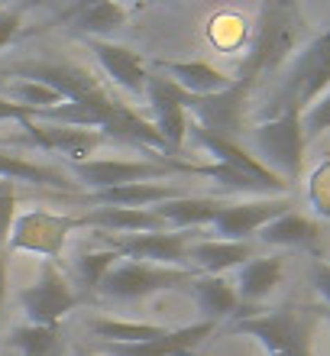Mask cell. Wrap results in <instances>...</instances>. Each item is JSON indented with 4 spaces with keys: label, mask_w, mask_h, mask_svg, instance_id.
Masks as SVG:
<instances>
[{
    "label": "cell",
    "mask_w": 330,
    "mask_h": 356,
    "mask_svg": "<svg viewBox=\"0 0 330 356\" xmlns=\"http://www.w3.org/2000/svg\"><path fill=\"white\" fill-rule=\"evenodd\" d=\"M33 140L49 152L68 156L72 162H85L94 156V149L104 143V136L97 130H78V127H58V123H42V120H26L19 123Z\"/></svg>",
    "instance_id": "obj_13"
},
{
    "label": "cell",
    "mask_w": 330,
    "mask_h": 356,
    "mask_svg": "<svg viewBox=\"0 0 330 356\" xmlns=\"http://www.w3.org/2000/svg\"><path fill=\"white\" fill-rule=\"evenodd\" d=\"M321 311L308 305H282L265 314H246L233 321V334L256 337L269 356H314L311 340Z\"/></svg>",
    "instance_id": "obj_2"
},
{
    "label": "cell",
    "mask_w": 330,
    "mask_h": 356,
    "mask_svg": "<svg viewBox=\"0 0 330 356\" xmlns=\"http://www.w3.org/2000/svg\"><path fill=\"white\" fill-rule=\"evenodd\" d=\"M308 197H311V204L317 207V214L330 217V162H324L321 169L311 175V185H308Z\"/></svg>",
    "instance_id": "obj_30"
},
{
    "label": "cell",
    "mask_w": 330,
    "mask_h": 356,
    "mask_svg": "<svg viewBox=\"0 0 330 356\" xmlns=\"http://www.w3.org/2000/svg\"><path fill=\"white\" fill-rule=\"evenodd\" d=\"M104 240L107 250L120 253L123 259H136V263L152 266H172V269H188L185 266V250H188L191 236L185 230H159V234H130V236H113L97 234Z\"/></svg>",
    "instance_id": "obj_9"
},
{
    "label": "cell",
    "mask_w": 330,
    "mask_h": 356,
    "mask_svg": "<svg viewBox=\"0 0 330 356\" xmlns=\"http://www.w3.org/2000/svg\"><path fill=\"white\" fill-rule=\"evenodd\" d=\"M172 197H181V191L175 185L140 181V185H120V188H107V191H94L91 201L101 207H156L172 201Z\"/></svg>",
    "instance_id": "obj_24"
},
{
    "label": "cell",
    "mask_w": 330,
    "mask_h": 356,
    "mask_svg": "<svg viewBox=\"0 0 330 356\" xmlns=\"http://www.w3.org/2000/svg\"><path fill=\"white\" fill-rule=\"evenodd\" d=\"M19 23H23V10L19 7H0V49L10 46V39L19 33Z\"/></svg>",
    "instance_id": "obj_32"
},
{
    "label": "cell",
    "mask_w": 330,
    "mask_h": 356,
    "mask_svg": "<svg viewBox=\"0 0 330 356\" xmlns=\"http://www.w3.org/2000/svg\"><path fill=\"white\" fill-rule=\"evenodd\" d=\"M85 42H88V49L94 52V58L101 62V68H104L107 78H110L117 88H123V91H130V94L146 91V78H149V72H146L142 58L136 56L133 49L117 46V42H107V39H85Z\"/></svg>",
    "instance_id": "obj_15"
},
{
    "label": "cell",
    "mask_w": 330,
    "mask_h": 356,
    "mask_svg": "<svg viewBox=\"0 0 330 356\" xmlns=\"http://www.w3.org/2000/svg\"><path fill=\"white\" fill-rule=\"evenodd\" d=\"M130 10L120 7V3H110V0H85V3H75L62 13V23H65L72 33L85 39H107L110 33L126 23Z\"/></svg>",
    "instance_id": "obj_16"
},
{
    "label": "cell",
    "mask_w": 330,
    "mask_h": 356,
    "mask_svg": "<svg viewBox=\"0 0 330 356\" xmlns=\"http://www.w3.org/2000/svg\"><path fill=\"white\" fill-rule=\"evenodd\" d=\"M285 211H292L288 197H256V201L220 204L211 230L217 234V240H226V243H249V236H256L269 220L282 217Z\"/></svg>",
    "instance_id": "obj_10"
},
{
    "label": "cell",
    "mask_w": 330,
    "mask_h": 356,
    "mask_svg": "<svg viewBox=\"0 0 330 356\" xmlns=\"http://www.w3.org/2000/svg\"><path fill=\"white\" fill-rule=\"evenodd\" d=\"M10 91H13L17 104L33 107V111H49V107L65 104L58 91H52V88H46V85H36V81H13V85H10Z\"/></svg>",
    "instance_id": "obj_28"
},
{
    "label": "cell",
    "mask_w": 330,
    "mask_h": 356,
    "mask_svg": "<svg viewBox=\"0 0 330 356\" xmlns=\"http://www.w3.org/2000/svg\"><path fill=\"white\" fill-rule=\"evenodd\" d=\"M0 181L7 185H36V188H56V191H75L78 181L72 175H65L62 169H52V165H42V162L23 159V156H13V152L0 149Z\"/></svg>",
    "instance_id": "obj_20"
},
{
    "label": "cell",
    "mask_w": 330,
    "mask_h": 356,
    "mask_svg": "<svg viewBox=\"0 0 330 356\" xmlns=\"http://www.w3.org/2000/svg\"><path fill=\"white\" fill-rule=\"evenodd\" d=\"M285 275V266H282V256H263V259H249L246 266H240L236 269V298H240V305H246V308H253V305H259L263 298H269L275 291V285L282 282Z\"/></svg>",
    "instance_id": "obj_19"
},
{
    "label": "cell",
    "mask_w": 330,
    "mask_h": 356,
    "mask_svg": "<svg viewBox=\"0 0 330 356\" xmlns=\"http://www.w3.org/2000/svg\"><path fill=\"white\" fill-rule=\"evenodd\" d=\"M191 175L195 165L181 159H169V156H149V159H85L72 162V178H78V185H88L91 195L94 191H107V188L120 185H140V181H156V178L169 175Z\"/></svg>",
    "instance_id": "obj_4"
},
{
    "label": "cell",
    "mask_w": 330,
    "mask_h": 356,
    "mask_svg": "<svg viewBox=\"0 0 330 356\" xmlns=\"http://www.w3.org/2000/svg\"><path fill=\"white\" fill-rule=\"evenodd\" d=\"M195 279L191 269H172V266H152V263H136V259H120L107 272L101 285H97V298L104 301H142L149 295L172 289H185Z\"/></svg>",
    "instance_id": "obj_5"
},
{
    "label": "cell",
    "mask_w": 330,
    "mask_h": 356,
    "mask_svg": "<svg viewBox=\"0 0 330 356\" xmlns=\"http://www.w3.org/2000/svg\"><path fill=\"white\" fill-rule=\"evenodd\" d=\"M304 111L298 104H279L269 120H263L249 133L256 159L263 162L265 169L275 178H282L285 185L292 188L304 169V127H302Z\"/></svg>",
    "instance_id": "obj_1"
},
{
    "label": "cell",
    "mask_w": 330,
    "mask_h": 356,
    "mask_svg": "<svg viewBox=\"0 0 330 356\" xmlns=\"http://www.w3.org/2000/svg\"><path fill=\"white\" fill-rule=\"evenodd\" d=\"M327 324H330V314H327Z\"/></svg>",
    "instance_id": "obj_38"
},
{
    "label": "cell",
    "mask_w": 330,
    "mask_h": 356,
    "mask_svg": "<svg viewBox=\"0 0 330 356\" xmlns=\"http://www.w3.org/2000/svg\"><path fill=\"white\" fill-rule=\"evenodd\" d=\"M152 211H156V217H159L169 230H185V234H191V230H198V227L214 224V217H217V211H220V201H214V197L181 195V197L165 201V204H156Z\"/></svg>",
    "instance_id": "obj_22"
},
{
    "label": "cell",
    "mask_w": 330,
    "mask_h": 356,
    "mask_svg": "<svg viewBox=\"0 0 330 356\" xmlns=\"http://www.w3.org/2000/svg\"><path fill=\"white\" fill-rule=\"evenodd\" d=\"M298 29H302V19H298V10L295 7L265 3L263 17H259V26H256L253 46H249L243 65H240V72H236V78H233L236 85H243L253 91L259 75L275 72V68L285 62V56L295 49V42H298Z\"/></svg>",
    "instance_id": "obj_3"
},
{
    "label": "cell",
    "mask_w": 330,
    "mask_h": 356,
    "mask_svg": "<svg viewBox=\"0 0 330 356\" xmlns=\"http://www.w3.org/2000/svg\"><path fill=\"white\" fill-rule=\"evenodd\" d=\"M253 259V243H226V240H198L185 250V266H195L201 275H224Z\"/></svg>",
    "instance_id": "obj_17"
},
{
    "label": "cell",
    "mask_w": 330,
    "mask_h": 356,
    "mask_svg": "<svg viewBox=\"0 0 330 356\" xmlns=\"http://www.w3.org/2000/svg\"><path fill=\"white\" fill-rule=\"evenodd\" d=\"M72 230H78V217L33 207V211H23L13 220V230H10L7 243L17 253H36L46 263H56L58 256L65 253V243Z\"/></svg>",
    "instance_id": "obj_8"
},
{
    "label": "cell",
    "mask_w": 330,
    "mask_h": 356,
    "mask_svg": "<svg viewBox=\"0 0 330 356\" xmlns=\"http://www.w3.org/2000/svg\"><path fill=\"white\" fill-rule=\"evenodd\" d=\"M120 259L123 256L113 253V250H107V246H101V250H88V253L75 256V263H72V279H75V285H78V298H91V295H97L101 279H104L107 272L120 263Z\"/></svg>",
    "instance_id": "obj_25"
},
{
    "label": "cell",
    "mask_w": 330,
    "mask_h": 356,
    "mask_svg": "<svg viewBox=\"0 0 330 356\" xmlns=\"http://www.w3.org/2000/svg\"><path fill=\"white\" fill-rule=\"evenodd\" d=\"M159 68L169 75V81H175L191 97H208V94L226 91L233 81L208 62H159Z\"/></svg>",
    "instance_id": "obj_23"
},
{
    "label": "cell",
    "mask_w": 330,
    "mask_h": 356,
    "mask_svg": "<svg viewBox=\"0 0 330 356\" xmlns=\"http://www.w3.org/2000/svg\"><path fill=\"white\" fill-rule=\"evenodd\" d=\"M10 347H17L19 356H58L62 353V330L23 324V327L10 330Z\"/></svg>",
    "instance_id": "obj_27"
},
{
    "label": "cell",
    "mask_w": 330,
    "mask_h": 356,
    "mask_svg": "<svg viewBox=\"0 0 330 356\" xmlns=\"http://www.w3.org/2000/svg\"><path fill=\"white\" fill-rule=\"evenodd\" d=\"M101 343H142V340L162 337L169 327H152V324H136V321H120V318H97L88 324Z\"/></svg>",
    "instance_id": "obj_26"
},
{
    "label": "cell",
    "mask_w": 330,
    "mask_h": 356,
    "mask_svg": "<svg viewBox=\"0 0 330 356\" xmlns=\"http://www.w3.org/2000/svg\"><path fill=\"white\" fill-rule=\"evenodd\" d=\"M330 91V29L314 36L308 46L295 56L285 85L275 101L279 104H298L302 111H308L321 94Z\"/></svg>",
    "instance_id": "obj_7"
},
{
    "label": "cell",
    "mask_w": 330,
    "mask_h": 356,
    "mask_svg": "<svg viewBox=\"0 0 330 356\" xmlns=\"http://www.w3.org/2000/svg\"><path fill=\"white\" fill-rule=\"evenodd\" d=\"M3 301H7V256L0 253V311H3Z\"/></svg>",
    "instance_id": "obj_35"
},
{
    "label": "cell",
    "mask_w": 330,
    "mask_h": 356,
    "mask_svg": "<svg viewBox=\"0 0 330 356\" xmlns=\"http://www.w3.org/2000/svg\"><path fill=\"white\" fill-rule=\"evenodd\" d=\"M191 295V301L198 305L201 321H217L230 318V314H240V298H236V289L224 275H195V279L185 285Z\"/></svg>",
    "instance_id": "obj_18"
},
{
    "label": "cell",
    "mask_w": 330,
    "mask_h": 356,
    "mask_svg": "<svg viewBox=\"0 0 330 356\" xmlns=\"http://www.w3.org/2000/svg\"><path fill=\"white\" fill-rule=\"evenodd\" d=\"M78 305H81L78 291L72 289V282L65 279V272L56 263H42L39 279L19 291V308H23L29 324H36V327H58Z\"/></svg>",
    "instance_id": "obj_6"
},
{
    "label": "cell",
    "mask_w": 330,
    "mask_h": 356,
    "mask_svg": "<svg viewBox=\"0 0 330 356\" xmlns=\"http://www.w3.org/2000/svg\"><path fill=\"white\" fill-rule=\"evenodd\" d=\"M36 113L33 107H23L17 101H7V97H0V123H26V120H36Z\"/></svg>",
    "instance_id": "obj_33"
},
{
    "label": "cell",
    "mask_w": 330,
    "mask_h": 356,
    "mask_svg": "<svg viewBox=\"0 0 330 356\" xmlns=\"http://www.w3.org/2000/svg\"><path fill=\"white\" fill-rule=\"evenodd\" d=\"M259 240L269 246H288V250H317L321 243V224L298 211H285L259 230Z\"/></svg>",
    "instance_id": "obj_21"
},
{
    "label": "cell",
    "mask_w": 330,
    "mask_h": 356,
    "mask_svg": "<svg viewBox=\"0 0 330 356\" xmlns=\"http://www.w3.org/2000/svg\"><path fill=\"white\" fill-rule=\"evenodd\" d=\"M146 97H149V107H152V127L159 130L162 143L169 152H179L188 140V113H185V91H181L175 81H169L165 75H156L152 72L146 78Z\"/></svg>",
    "instance_id": "obj_11"
},
{
    "label": "cell",
    "mask_w": 330,
    "mask_h": 356,
    "mask_svg": "<svg viewBox=\"0 0 330 356\" xmlns=\"http://www.w3.org/2000/svg\"><path fill=\"white\" fill-rule=\"evenodd\" d=\"M13 220H17V195H13V188H10V191H0V243L10 240Z\"/></svg>",
    "instance_id": "obj_31"
},
{
    "label": "cell",
    "mask_w": 330,
    "mask_h": 356,
    "mask_svg": "<svg viewBox=\"0 0 330 356\" xmlns=\"http://www.w3.org/2000/svg\"><path fill=\"white\" fill-rule=\"evenodd\" d=\"M13 185H7V181H0V191H10Z\"/></svg>",
    "instance_id": "obj_36"
},
{
    "label": "cell",
    "mask_w": 330,
    "mask_h": 356,
    "mask_svg": "<svg viewBox=\"0 0 330 356\" xmlns=\"http://www.w3.org/2000/svg\"><path fill=\"white\" fill-rule=\"evenodd\" d=\"M81 356H97V353H81Z\"/></svg>",
    "instance_id": "obj_37"
},
{
    "label": "cell",
    "mask_w": 330,
    "mask_h": 356,
    "mask_svg": "<svg viewBox=\"0 0 330 356\" xmlns=\"http://www.w3.org/2000/svg\"><path fill=\"white\" fill-rule=\"evenodd\" d=\"M311 282L314 289H317V295L324 298V305H327V314H330V263H317L311 266Z\"/></svg>",
    "instance_id": "obj_34"
},
{
    "label": "cell",
    "mask_w": 330,
    "mask_h": 356,
    "mask_svg": "<svg viewBox=\"0 0 330 356\" xmlns=\"http://www.w3.org/2000/svg\"><path fill=\"white\" fill-rule=\"evenodd\" d=\"M78 227H94V234H113V236L169 230L156 217L152 207H94L85 217H78Z\"/></svg>",
    "instance_id": "obj_14"
},
{
    "label": "cell",
    "mask_w": 330,
    "mask_h": 356,
    "mask_svg": "<svg viewBox=\"0 0 330 356\" xmlns=\"http://www.w3.org/2000/svg\"><path fill=\"white\" fill-rule=\"evenodd\" d=\"M217 324L211 321H195L185 327L165 330L156 340H142V343H101L94 350L97 356H195V350L214 334Z\"/></svg>",
    "instance_id": "obj_12"
},
{
    "label": "cell",
    "mask_w": 330,
    "mask_h": 356,
    "mask_svg": "<svg viewBox=\"0 0 330 356\" xmlns=\"http://www.w3.org/2000/svg\"><path fill=\"white\" fill-rule=\"evenodd\" d=\"M302 127H304V140H311V136H317V133L330 130V91L321 94V97L304 111Z\"/></svg>",
    "instance_id": "obj_29"
}]
</instances>
